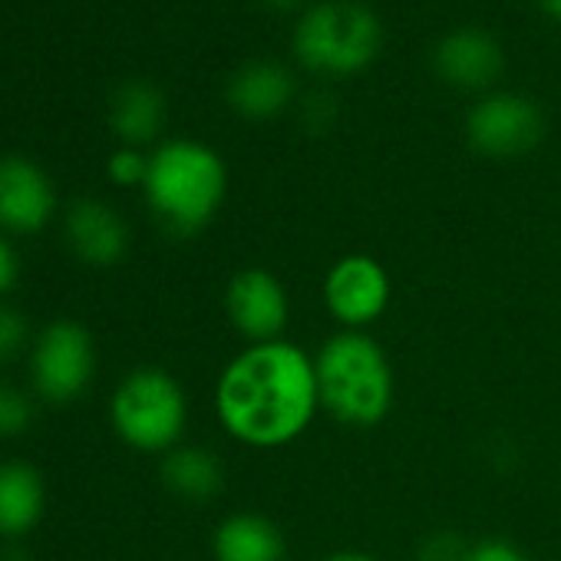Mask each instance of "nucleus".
<instances>
[{
    "instance_id": "obj_1",
    "label": "nucleus",
    "mask_w": 561,
    "mask_h": 561,
    "mask_svg": "<svg viewBox=\"0 0 561 561\" xmlns=\"http://www.w3.org/2000/svg\"><path fill=\"white\" fill-rule=\"evenodd\" d=\"M321 410L314 354L291 341L248 344L215 380L221 430L251 449H280L308 433Z\"/></svg>"
},
{
    "instance_id": "obj_2",
    "label": "nucleus",
    "mask_w": 561,
    "mask_h": 561,
    "mask_svg": "<svg viewBox=\"0 0 561 561\" xmlns=\"http://www.w3.org/2000/svg\"><path fill=\"white\" fill-rule=\"evenodd\" d=\"M142 195L169 234L192 238L215 221L228 195L225 159L198 139H169L149 152Z\"/></svg>"
},
{
    "instance_id": "obj_3",
    "label": "nucleus",
    "mask_w": 561,
    "mask_h": 561,
    "mask_svg": "<svg viewBox=\"0 0 561 561\" xmlns=\"http://www.w3.org/2000/svg\"><path fill=\"white\" fill-rule=\"evenodd\" d=\"M321 410L351 430L380 426L397 400L390 357L367 331H337L314 354Z\"/></svg>"
},
{
    "instance_id": "obj_4",
    "label": "nucleus",
    "mask_w": 561,
    "mask_h": 561,
    "mask_svg": "<svg viewBox=\"0 0 561 561\" xmlns=\"http://www.w3.org/2000/svg\"><path fill=\"white\" fill-rule=\"evenodd\" d=\"M110 426L123 446L142 456H165L185 443L188 397L165 367L129 370L110 397Z\"/></svg>"
},
{
    "instance_id": "obj_5",
    "label": "nucleus",
    "mask_w": 561,
    "mask_h": 561,
    "mask_svg": "<svg viewBox=\"0 0 561 561\" xmlns=\"http://www.w3.org/2000/svg\"><path fill=\"white\" fill-rule=\"evenodd\" d=\"M383 47V27L374 11L354 0L314 4L295 27V57L321 77H357Z\"/></svg>"
},
{
    "instance_id": "obj_6",
    "label": "nucleus",
    "mask_w": 561,
    "mask_h": 561,
    "mask_svg": "<svg viewBox=\"0 0 561 561\" xmlns=\"http://www.w3.org/2000/svg\"><path fill=\"white\" fill-rule=\"evenodd\" d=\"M96 377V341L70 318H57L34 334L27 354L31 393L47 407L77 403Z\"/></svg>"
},
{
    "instance_id": "obj_7",
    "label": "nucleus",
    "mask_w": 561,
    "mask_h": 561,
    "mask_svg": "<svg viewBox=\"0 0 561 561\" xmlns=\"http://www.w3.org/2000/svg\"><path fill=\"white\" fill-rule=\"evenodd\" d=\"M321 298L341 331H367L387 314L393 285L374 254H344L328 267Z\"/></svg>"
},
{
    "instance_id": "obj_8",
    "label": "nucleus",
    "mask_w": 561,
    "mask_h": 561,
    "mask_svg": "<svg viewBox=\"0 0 561 561\" xmlns=\"http://www.w3.org/2000/svg\"><path fill=\"white\" fill-rule=\"evenodd\" d=\"M541 110L522 93H489L466 116V139L485 159H518L541 142Z\"/></svg>"
},
{
    "instance_id": "obj_9",
    "label": "nucleus",
    "mask_w": 561,
    "mask_h": 561,
    "mask_svg": "<svg viewBox=\"0 0 561 561\" xmlns=\"http://www.w3.org/2000/svg\"><path fill=\"white\" fill-rule=\"evenodd\" d=\"M225 314L238 337L248 344L285 341L291 321V298L280 277L267 267H241L225 288Z\"/></svg>"
},
{
    "instance_id": "obj_10",
    "label": "nucleus",
    "mask_w": 561,
    "mask_h": 561,
    "mask_svg": "<svg viewBox=\"0 0 561 561\" xmlns=\"http://www.w3.org/2000/svg\"><path fill=\"white\" fill-rule=\"evenodd\" d=\"M57 215V188L50 175L27 156L0 159V231L31 238Z\"/></svg>"
},
{
    "instance_id": "obj_11",
    "label": "nucleus",
    "mask_w": 561,
    "mask_h": 561,
    "mask_svg": "<svg viewBox=\"0 0 561 561\" xmlns=\"http://www.w3.org/2000/svg\"><path fill=\"white\" fill-rule=\"evenodd\" d=\"M70 251L90 267H116L129 251L126 218L103 198H77L64 215Z\"/></svg>"
},
{
    "instance_id": "obj_12",
    "label": "nucleus",
    "mask_w": 561,
    "mask_h": 561,
    "mask_svg": "<svg viewBox=\"0 0 561 561\" xmlns=\"http://www.w3.org/2000/svg\"><path fill=\"white\" fill-rule=\"evenodd\" d=\"M436 73L456 90H489L505 67L502 44L482 27H459L436 44Z\"/></svg>"
},
{
    "instance_id": "obj_13",
    "label": "nucleus",
    "mask_w": 561,
    "mask_h": 561,
    "mask_svg": "<svg viewBox=\"0 0 561 561\" xmlns=\"http://www.w3.org/2000/svg\"><path fill=\"white\" fill-rule=\"evenodd\" d=\"M298 83L291 70L277 60H251L228 80V106L244 119H274L295 103Z\"/></svg>"
},
{
    "instance_id": "obj_14",
    "label": "nucleus",
    "mask_w": 561,
    "mask_h": 561,
    "mask_svg": "<svg viewBox=\"0 0 561 561\" xmlns=\"http://www.w3.org/2000/svg\"><path fill=\"white\" fill-rule=\"evenodd\" d=\"M47 515V479L27 459L0 462V538L21 541Z\"/></svg>"
},
{
    "instance_id": "obj_15",
    "label": "nucleus",
    "mask_w": 561,
    "mask_h": 561,
    "mask_svg": "<svg viewBox=\"0 0 561 561\" xmlns=\"http://www.w3.org/2000/svg\"><path fill=\"white\" fill-rule=\"evenodd\" d=\"M215 561H285L288 545L280 528L261 512H231L211 535Z\"/></svg>"
},
{
    "instance_id": "obj_16",
    "label": "nucleus",
    "mask_w": 561,
    "mask_h": 561,
    "mask_svg": "<svg viewBox=\"0 0 561 561\" xmlns=\"http://www.w3.org/2000/svg\"><path fill=\"white\" fill-rule=\"evenodd\" d=\"M110 126L123 139V146L142 149L156 142L165 126V96L159 87L146 80H133L116 90L110 103Z\"/></svg>"
},
{
    "instance_id": "obj_17",
    "label": "nucleus",
    "mask_w": 561,
    "mask_h": 561,
    "mask_svg": "<svg viewBox=\"0 0 561 561\" xmlns=\"http://www.w3.org/2000/svg\"><path fill=\"white\" fill-rule=\"evenodd\" d=\"M159 476H162V485L182 502H208L221 492V482H225V469L218 456L192 443H182L172 453H165Z\"/></svg>"
},
{
    "instance_id": "obj_18",
    "label": "nucleus",
    "mask_w": 561,
    "mask_h": 561,
    "mask_svg": "<svg viewBox=\"0 0 561 561\" xmlns=\"http://www.w3.org/2000/svg\"><path fill=\"white\" fill-rule=\"evenodd\" d=\"M37 420V397L11 380H0V439H21Z\"/></svg>"
},
{
    "instance_id": "obj_19",
    "label": "nucleus",
    "mask_w": 561,
    "mask_h": 561,
    "mask_svg": "<svg viewBox=\"0 0 561 561\" xmlns=\"http://www.w3.org/2000/svg\"><path fill=\"white\" fill-rule=\"evenodd\" d=\"M34 344V331L24 318V311L0 305V370L14 367L18 360H24L31 354Z\"/></svg>"
},
{
    "instance_id": "obj_20",
    "label": "nucleus",
    "mask_w": 561,
    "mask_h": 561,
    "mask_svg": "<svg viewBox=\"0 0 561 561\" xmlns=\"http://www.w3.org/2000/svg\"><path fill=\"white\" fill-rule=\"evenodd\" d=\"M106 172H110V182L119 188H142L146 175H149V156L142 149L123 146L110 156Z\"/></svg>"
},
{
    "instance_id": "obj_21",
    "label": "nucleus",
    "mask_w": 561,
    "mask_h": 561,
    "mask_svg": "<svg viewBox=\"0 0 561 561\" xmlns=\"http://www.w3.org/2000/svg\"><path fill=\"white\" fill-rule=\"evenodd\" d=\"M21 280V254L14 248V241L0 231V305H4V298L18 288Z\"/></svg>"
},
{
    "instance_id": "obj_22",
    "label": "nucleus",
    "mask_w": 561,
    "mask_h": 561,
    "mask_svg": "<svg viewBox=\"0 0 561 561\" xmlns=\"http://www.w3.org/2000/svg\"><path fill=\"white\" fill-rule=\"evenodd\" d=\"M466 561H528V558L505 538H485L469 548Z\"/></svg>"
},
{
    "instance_id": "obj_23",
    "label": "nucleus",
    "mask_w": 561,
    "mask_h": 561,
    "mask_svg": "<svg viewBox=\"0 0 561 561\" xmlns=\"http://www.w3.org/2000/svg\"><path fill=\"white\" fill-rule=\"evenodd\" d=\"M321 561H377V558L367 554V551H334V554H328Z\"/></svg>"
},
{
    "instance_id": "obj_24",
    "label": "nucleus",
    "mask_w": 561,
    "mask_h": 561,
    "mask_svg": "<svg viewBox=\"0 0 561 561\" xmlns=\"http://www.w3.org/2000/svg\"><path fill=\"white\" fill-rule=\"evenodd\" d=\"M541 8H545L548 18H554L561 24V0H541Z\"/></svg>"
},
{
    "instance_id": "obj_25",
    "label": "nucleus",
    "mask_w": 561,
    "mask_h": 561,
    "mask_svg": "<svg viewBox=\"0 0 561 561\" xmlns=\"http://www.w3.org/2000/svg\"><path fill=\"white\" fill-rule=\"evenodd\" d=\"M264 4H271V8H277V11H291V8L305 4V0H264Z\"/></svg>"
}]
</instances>
